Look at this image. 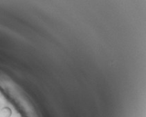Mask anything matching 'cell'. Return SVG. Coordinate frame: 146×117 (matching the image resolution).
<instances>
[{
  "label": "cell",
  "instance_id": "6da1fadb",
  "mask_svg": "<svg viewBox=\"0 0 146 117\" xmlns=\"http://www.w3.org/2000/svg\"><path fill=\"white\" fill-rule=\"evenodd\" d=\"M0 114H1V116L3 117H11V114H12V111L9 107H5L1 109Z\"/></svg>",
  "mask_w": 146,
  "mask_h": 117
}]
</instances>
